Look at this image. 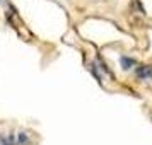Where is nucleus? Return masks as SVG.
I'll use <instances>...</instances> for the list:
<instances>
[{"label":"nucleus","mask_w":152,"mask_h":145,"mask_svg":"<svg viewBox=\"0 0 152 145\" xmlns=\"http://www.w3.org/2000/svg\"><path fill=\"white\" fill-rule=\"evenodd\" d=\"M135 77L138 80H152V65H137Z\"/></svg>","instance_id":"nucleus-1"},{"label":"nucleus","mask_w":152,"mask_h":145,"mask_svg":"<svg viewBox=\"0 0 152 145\" xmlns=\"http://www.w3.org/2000/svg\"><path fill=\"white\" fill-rule=\"evenodd\" d=\"M120 67H121V70L128 72V70H132V68H135V67H137V60H135L133 56L121 55V56H120Z\"/></svg>","instance_id":"nucleus-2"},{"label":"nucleus","mask_w":152,"mask_h":145,"mask_svg":"<svg viewBox=\"0 0 152 145\" xmlns=\"http://www.w3.org/2000/svg\"><path fill=\"white\" fill-rule=\"evenodd\" d=\"M89 72H91V74H92L94 77H96V80H97V82H99V84H103V79H104V77H103V70H101L99 67H97V63H96V62L89 63Z\"/></svg>","instance_id":"nucleus-3"},{"label":"nucleus","mask_w":152,"mask_h":145,"mask_svg":"<svg viewBox=\"0 0 152 145\" xmlns=\"http://www.w3.org/2000/svg\"><path fill=\"white\" fill-rule=\"evenodd\" d=\"M0 145H17V138H15L14 133L0 135Z\"/></svg>","instance_id":"nucleus-4"},{"label":"nucleus","mask_w":152,"mask_h":145,"mask_svg":"<svg viewBox=\"0 0 152 145\" xmlns=\"http://www.w3.org/2000/svg\"><path fill=\"white\" fill-rule=\"evenodd\" d=\"M15 138H17V145H33V142H31L29 135H28V133H24V131L17 133V135H15Z\"/></svg>","instance_id":"nucleus-5"},{"label":"nucleus","mask_w":152,"mask_h":145,"mask_svg":"<svg viewBox=\"0 0 152 145\" xmlns=\"http://www.w3.org/2000/svg\"><path fill=\"white\" fill-rule=\"evenodd\" d=\"M5 2H7V0H0V5H4V4H5Z\"/></svg>","instance_id":"nucleus-6"}]
</instances>
